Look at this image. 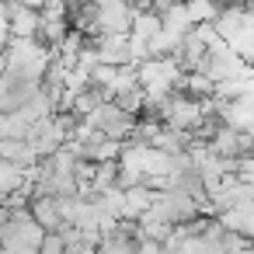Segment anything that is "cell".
<instances>
[{
  "instance_id": "obj_7",
  "label": "cell",
  "mask_w": 254,
  "mask_h": 254,
  "mask_svg": "<svg viewBox=\"0 0 254 254\" xmlns=\"http://www.w3.org/2000/svg\"><path fill=\"white\" fill-rule=\"evenodd\" d=\"M119 181V160H94V178H91V191H108Z\"/></svg>"
},
{
  "instance_id": "obj_8",
  "label": "cell",
  "mask_w": 254,
  "mask_h": 254,
  "mask_svg": "<svg viewBox=\"0 0 254 254\" xmlns=\"http://www.w3.org/2000/svg\"><path fill=\"white\" fill-rule=\"evenodd\" d=\"M35 254H63V237L56 230H46L42 240H39V251Z\"/></svg>"
},
{
  "instance_id": "obj_3",
  "label": "cell",
  "mask_w": 254,
  "mask_h": 254,
  "mask_svg": "<svg viewBox=\"0 0 254 254\" xmlns=\"http://www.w3.org/2000/svg\"><path fill=\"white\" fill-rule=\"evenodd\" d=\"M0 160H11V164L32 171L42 157L35 153V146H32L25 136H4V139H0Z\"/></svg>"
},
{
  "instance_id": "obj_5",
  "label": "cell",
  "mask_w": 254,
  "mask_h": 254,
  "mask_svg": "<svg viewBox=\"0 0 254 254\" xmlns=\"http://www.w3.org/2000/svg\"><path fill=\"white\" fill-rule=\"evenodd\" d=\"M150 202H153V188H146V185H132V188H126V191H122V219H136V216H143V212L150 209Z\"/></svg>"
},
{
  "instance_id": "obj_1",
  "label": "cell",
  "mask_w": 254,
  "mask_h": 254,
  "mask_svg": "<svg viewBox=\"0 0 254 254\" xmlns=\"http://www.w3.org/2000/svg\"><path fill=\"white\" fill-rule=\"evenodd\" d=\"M84 119H87L105 139H119V143H126L129 132H132V126H136V115H129V112L119 108L115 101H101V105L91 108Z\"/></svg>"
},
{
  "instance_id": "obj_6",
  "label": "cell",
  "mask_w": 254,
  "mask_h": 254,
  "mask_svg": "<svg viewBox=\"0 0 254 254\" xmlns=\"http://www.w3.org/2000/svg\"><path fill=\"white\" fill-rule=\"evenodd\" d=\"M28 174H32V171H25V167L11 164V160H0V198H7V195H18V191H25V185H28Z\"/></svg>"
},
{
  "instance_id": "obj_4",
  "label": "cell",
  "mask_w": 254,
  "mask_h": 254,
  "mask_svg": "<svg viewBox=\"0 0 254 254\" xmlns=\"http://www.w3.org/2000/svg\"><path fill=\"white\" fill-rule=\"evenodd\" d=\"M28 216H32L42 230H60V226H63V209H60V198H53V195H35V198H28Z\"/></svg>"
},
{
  "instance_id": "obj_2",
  "label": "cell",
  "mask_w": 254,
  "mask_h": 254,
  "mask_svg": "<svg viewBox=\"0 0 254 254\" xmlns=\"http://www.w3.org/2000/svg\"><path fill=\"white\" fill-rule=\"evenodd\" d=\"M136 240H139L136 223H132V219H119V223H112L108 230L98 233L94 251H98V254H132Z\"/></svg>"
},
{
  "instance_id": "obj_9",
  "label": "cell",
  "mask_w": 254,
  "mask_h": 254,
  "mask_svg": "<svg viewBox=\"0 0 254 254\" xmlns=\"http://www.w3.org/2000/svg\"><path fill=\"white\" fill-rule=\"evenodd\" d=\"M132 254H167V251H164L160 240H153V237H139L136 247H132Z\"/></svg>"
}]
</instances>
